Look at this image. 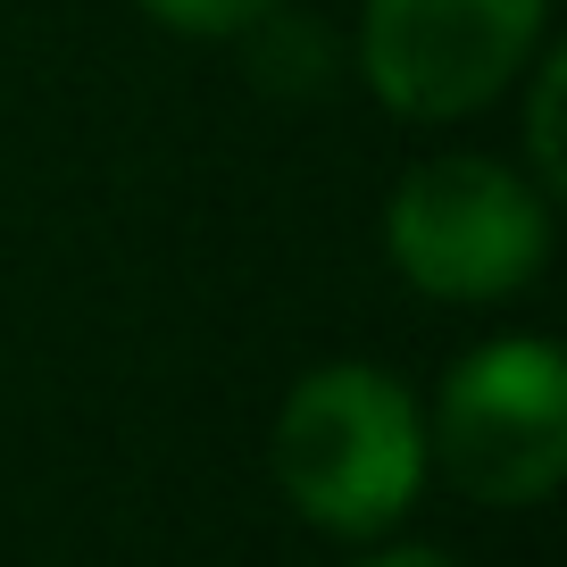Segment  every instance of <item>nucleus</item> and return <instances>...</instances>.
I'll list each match as a JSON object with an SVG mask.
<instances>
[{
	"instance_id": "nucleus-6",
	"label": "nucleus",
	"mask_w": 567,
	"mask_h": 567,
	"mask_svg": "<svg viewBox=\"0 0 567 567\" xmlns=\"http://www.w3.org/2000/svg\"><path fill=\"white\" fill-rule=\"evenodd\" d=\"M559 92H567V68L550 59L543 84H534V167H543V184H559Z\"/></svg>"
},
{
	"instance_id": "nucleus-2",
	"label": "nucleus",
	"mask_w": 567,
	"mask_h": 567,
	"mask_svg": "<svg viewBox=\"0 0 567 567\" xmlns=\"http://www.w3.org/2000/svg\"><path fill=\"white\" fill-rule=\"evenodd\" d=\"M451 484L493 509H534L567 476V368L550 342H484L434 409Z\"/></svg>"
},
{
	"instance_id": "nucleus-4",
	"label": "nucleus",
	"mask_w": 567,
	"mask_h": 567,
	"mask_svg": "<svg viewBox=\"0 0 567 567\" xmlns=\"http://www.w3.org/2000/svg\"><path fill=\"white\" fill-rule=\"evenodd\" d=\"M543 34V0H368L359 59L384 109L467 117L517 75Z\"/></svg>"
},
{
	"instance_id": "nucleus-1",
	"label": "nucleus",
	"mask_w": 567,
	"mask_h": 567,
	"mask_svg": "<svg viewBox=\"0 0 567 567\" xmlns=\"http://www.w3.org/2000/svg\"><path fill=\"white\" fill-rule=\"evenodd\" d=\"M276 484L326 534H375L425 484L417 401L384 368H318L276 417Z\"/></svg>"
},
{
	"instance_id": "nucleus-5",
	"label": "nucleus",
	"mask_w": 567,
	"mask_h": 567,
	"mask_svg": "<svg viewBox=\"0 0 567 567\" xmlns=\"http://www.w3.org/2000/svg\"><path fill=\"white\" fill-rule=\"evenodd\" d=\"M151 18L184 25V34H243V25H259L276 0H142Z\"/></svg>"
},
{
	"instance_id": "nucleus-3",
	"label": "nucleus",
	"mask_w": 567,
	"mask_h": 567,
	"mask_svg": "<svg viewBox=\"0 0 567 567\" xmlns=\"http://www.w3.org/2000/svg\"><path fill=\"white\" fill-rule=\"evenodd\" d=\"M550 217L501 159H434L409 167L392 193V259L417 292L443 301H493L543 267Z\"/></svg>"
},
{
	"instance_id": "nucleus-7",
	"label": "nucleus",
	"mask_w": 567,
	"mask_h": 567,
	"mask_svg": "<svg viewBox=\"0 0 567 567\" xmlns=\"http://www.w3.org/2000/svg\"><path fill=\"white\" fill-rule=\"evenodd\" d=\"M359 567H451L443 550H384V559H359Z\"/></svg>"
}]
</instances>
